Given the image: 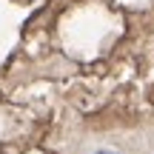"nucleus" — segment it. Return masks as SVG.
Here are the masks:
<instances>
[{
	"label": "nucleus",
	"mask_w": 154,
	"mask_h": 154,
	"mask_svg": "<svg viewBox=\"0 0 154 154\" xmlns=\"http://www.w3.org/2000/svg\"><path fill=\"white\" fill-rule=\"evenodd\" d=\"M94 154H117V151H94Z\"/></svg>",
	"instance_id": "nucleus-1"
}]
</instances>
